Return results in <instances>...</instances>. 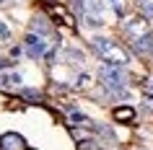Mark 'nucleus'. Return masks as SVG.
Listing matches in <instances>:
<instances>
[{"label":"nucleus","instance_id":"f257e3e1","mask_svg":"<svg viewBox=\"0 0 153 150\" xmlns=\"http://www.w3.org/2000/svg\"><path fill=\"white\" fill-rule=\"evenodd\" d=\"M91 47H94V52L109 65H122V67L130 65V55L117 44V41L106 39V36H94V39H91Z\"/></svg>","mask_w":153,"mask_h":150},{"label":"nucleus","instance_id":"f03ea898","mask_svg":"<svg viewBox=\"0 0 153 150\" xmlns=\"http://www.w3.org/2000/svg\"><path fill=\"white\" fill-rule=\"evenodd\" d=\"M99 78H101V83H104L114 96L127 98V75H125V67H122V65L104 62V65H101V70H99Z\"/></svg>","mask_w":153,"mask_h":150},{"label":"nucleus","instance_id":"7ed1b4c3","mask_svg":"<svg viewBox=\"0 0 153 150\" xmlns=\"http://www.w3.org/2000/svg\"><path fill=\"white\" fill-rule=\"evenodd\" d=\"M24 52L31 57V60H39V57L47 52V41H44V36L36 34V31H29V34H26V39H24Z\"/></svg>","mask_w":153,"mask_h":150},{"label":"nucleus","instance_id":"20e7f679","mask_svg":"<svg viewBox=\"0 0 153 150\" xmlns=\"http://www.w3.org/2000/svg\"><path fill=\"white\" fill-rule=\"evenodd\" d=\"M130 44H132V49H135V55H140V57H151V55H153V31L148 29V31L137 34V36H132V39H130Z\"/></svg>","mask_w":153,"mask_h":150},{"label":"nucleus","instance_id":"39448f33","mask_svg":"<svg viewBox=\"0 0 153 150\" xmlns=\"http://www.w3.org/2000/svg\"><path fill=\"white\" fill-rule=\"evenodd\" d=\"M122 29H125V34H127L130 39H132V36H137V34L148 31V18H143V16H132V18H125Z\"/></svg>","mask_w":153,"mask_h":150},{"label":"nucleus","instance_id":"423d86ee","mask_svg":"<svg viewBox=\"0 0 153 150\" xmlns=\"http://www.w3.org/2000/svg\"><path fill=\"white\" fill-rule=\"evenodd\" d=\"M24 78H21V72L16 70H5V67H0V88H21Z\"/></svg>","mask_w":153,"mask_h":150},{"label":"nucleus","instance_id":"0eeeda50","mask_svg":"<svg viewBox=\"0 0 153 150\" xmlns=\"http://www.w3.org/2000/svg\"><path fill=\"white\" fill-rule=\"evenodd\" d=\"M0 150H26V142H24L21 134L8 132V134H3V137H0Z\"/></svg>","mask_w":153,"mask_h":150},{"label":"nucleus","instance_id":"6e6552de","mask_svg":"<svg viewBox=\"0 0 153 150\" xmlns=\"http://www.w3.org/2000/svg\"><path fill=\"white\" fill-rule=\"evenodd\" d=\"M31 31H36V34H42V36H49L52 34V26L47 24V18H42V16H36L31 21Z\"/></svg>","mask_w":153,"mask_h":150},{"label":"nucleus","instance_id":"1a4fd4ad","mask_svg":"<svg viewBox=\"0 0 153 150\" xmlns=\"http://www.w3.org/2000/svg\"><path fill=\"white\" fill-rule=\"evenodd\" d=\"M137 10H140V16L148 18V21H153V0H135Z\"/></svg>","mask_w":153,"mask_h":150},{"label":"nucleus","instance_id":"9d476101","mask_svg":"<svg viewBox=\"0 0 153 150\" xmlns=\"http://www.w3.org/2000/svg\"><path fill=\"white\" fill-rule=\"evenodd\" d=\"M114 119H117V122H130V119H135V109H130V106L114 109Z\"/></svg>","mask_w":153,"mask_h":150},{"label":"nucleus","instance_id":"9b49d317","mask_svg":"<svg viewBox=\"0 0 153 150\" xmlns=\"http://www.w3.org/2000/svg\"><path fill=\"white\" fill-rule=\"evenodd\" d=\"M70 122H75V124H83V127H91L94 122H91L86 114H81V111H75V109H70Z\"/></svg>","mask_w":153,"mask_h":150},{"label":"nucleus","instance_id":"f8f14e48","mask_svg":"<svg viewBox=\"0 0 153 150\" xmlns=\"http://www.w3.org/2000/svg\"><path fill=\"white\" fill-rule=\"evenodd\" d=\"M21 96H24L26 101H42V93L36 91V88H24V91H21Z\"/></svg>","mask_w":153,"mask_h":150},{"label":"nucleus","instance_id":"ddd939ff","mask_svg":"<svg viewBox=\"0 0 153 150\" xmlns=\"http://www.w3.org/2000/svg\"><path fill=\"white\" fill-rule=\"evenodd\" d=\"M143 103H145V109H148V111H153V93H151V91H145V93H143Z\"/></svg>","mask_w":153,"mask_h":150},{"label":"nucleus","instance_id":"4468645a","mask_svg":"<svg viewBox=\"0 0 153 150\" xmlns=\"http://www.w3.org/2000/svg\"><path fill=\"white\" fill-rule=\"evenodd\" d=\"M78 148H81V150H99V148H96V142H91V140L81 142V145H78Z\"/></svg>","mask_w":153,"mask_h":150},{"label":"nucleus","instance_id":"2eb2a0df","mask_svg":"<svg viewBox=\"0 0 153 150\" xmlns=\"http://www.w3.org/2000/svg\"><path fill=\"white\" fill-rule=\"evenodd\" d=\"M0 36H3V39H10V29L3 24V21H0Z\"/></svg>","mask_w":153,"mask_h":150},{"label":"nucleus","instance_id":"dca6fc26","mask_svg":"<svg viewBox=\"0 0 153 150\" xmlns=\"http://www.w3.org/2000/svg\"><path fill=\"white\" fill-rule=\"evenodd\" d=\"M109 3H112V8L117 10V13H122V0H109Z\"/></svg>","mask_w":153,"mask_h":150},{"label":"nucleus","instance_id":"f3484780","mask_svg":"<svg viewBox=\"0 0 153 150\" xmlns=\"http://www.w3.org/2000/svg\"><path fill=\"white\" fill-rule=\"evenodd\" d=\"M78 86H88V75H81L78 78Z\"/></svg>","mask_w":153,"mask_h":150},{"label":"nucleus","instance_id":"a211bd4d","mask_svg":"<svg viewBox=\"0 0 153 150\" xmlns=\"http://www.w3.org/2000/svg\"><path fill=\"white\" fill-rule=\"evenodd\" d=\"M145 91H151V93H153V80L148 83V86H145Z\"/></svg>","mask_w":153,"mask_h":150}]
</instances>
